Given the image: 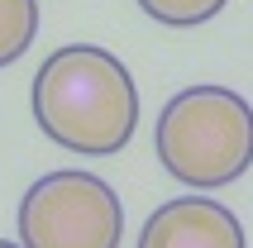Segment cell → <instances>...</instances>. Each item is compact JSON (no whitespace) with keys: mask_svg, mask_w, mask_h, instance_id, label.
Instances as JSON below:
<instances>
[{"mask_svg":"<svg viewBox=\"0 0 253 248\" xmlns=\"http://www.w3.org/2000/svg\"><path fill=\"white\" fill-rule=\"evenodd\" d=\"M0 248H19V244H10V239H0Z\"/></svg>","mask_w":253,"mask_h":248,"instance_id":"cell-7","label":"cell"},{"mask_svg":"<svg viewBox=\"0 0 253 248\" xmlns=\"http://www.w3.org/2000/svg\"><path fill=\"white\" fill-rule=\"evenodd\" d=\"M120 239L125 206L96 172H48L19 201V248H120Z\"/></svg>","mask_w":253,"mask_h":248,"instance_id":"cell-3","label":"cell"},{"mask_svg":"<svg viewBox=\"0 0 253 248\" xmlns=\"http://www.w3.org/2000/svg\"><path fill=\"white\" fill-rule=\"evenodd\" d=\"M39 39V0H0V67H10Z\"/></svg>","mask_w":253,"mask_h":248,"instance_id":"cell-5","label":"cell"},{"mask_svg":"<svg viewBox=\"0 0 253 248\" xmlns=\"http://www.w3.org/2000/svg\"><path fill=\"white\" fill-rule=\"evenodd\" d=\"M153 148L182 186L220 191L253 167V105L229 86H186L163 105Z\"/></svg>","mask_w":253,"mask_h":248,"instance_id":"cell-2","label":"cell"},{"mask_svg":"<svg viewBox=\"0 0 253 248\" xmlns=\"http://www.w3.org/2000/svg\"><path fill=\"white\" fill-rule=\"evenodd\" d=\"M34 120L57 148L110 158L139 129V86L110 48L67 43L34 72Z\"/></svg>","mask_w":253,"mask_h":248,"instance_id":"cell-1","label":"cell"},{"mask_svg":"<svg viewBox=\"0 0 253 248\" xmlns=\"http://www.w3.org/2000/svg\"><path fill=\"white\" fill-rule=\"evenodd\" d=\"M139 248H249L239 215L215 196H177L143 220Z\"/></svg>","mask_w":253,"mask_h":248,"instance_id":"cell-4","label":"cell"},{"mask_svg":"<svg viewBox=\"0 0 253 248\" xmlns=\"http://www.w3.org/2000/svg\"><path fill=\"white\" fill-rule=\"evenodd\" d=\"M225 5L229 0H139V10L168 29H196L206 19H215Z\"/></svg>","mask_w":253,"mask_h":248,"instance_id":"cell-6","label":"cell"}]
</instances>
